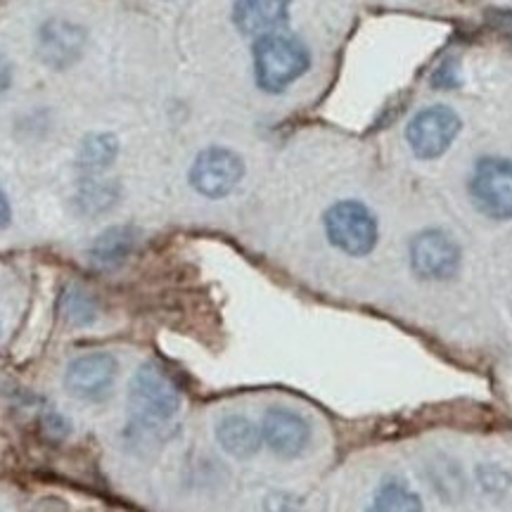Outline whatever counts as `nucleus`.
<instances>
[{
	"label": "nucleus",
	"instance_id": "obj_1",
	"mask_svg": "<svg viewBox=\"0 0 512 512\" xmlns=\"http://www.w3.org/2000/svg\"><path fill=\"white\" fill-rule=\"evenodd\" d=\"M311 67L309 48L285 31L259 36L254 43L256 86L266 93H283Z\"/></svg>",
	"mask_w": 512,
	"mask_h": 512
},
{
	"label": "nucleus",
	"instance_id": "obj_2",
	"mask_svg": "<svg viewBox=\"0 0 512 512\" xmlns=\"http://www.w3.org/2000/svg\"><path fill=\"white\" fill-rule=\"evenodd\" d=\"M131 413L145 425L171 420L181 408V387L162 363H143L128 389Z\"/></svg>",
	"mask_w": 512,
	"mask_h": 512
},
{
	"label": "nucleus",
	"instance_id": "obj_3",
	"mask_svg": "<svg viewBox=\"0 0 512 512\" xmlns=\"http://www.w3.org/2000/svg\"><path fill=\"white\" fill-rule=\"evenodd\" d=\"M330 245L349 256H366L375 249L380 228L375 214L358 200L335 202L323 216Z\"/></svg>",
	"mask_w": 512,
	"mask_h": 512
},
{
	"label": "nucleus",
	"instance_id": "obj_4",
	"mask_svg": "<svg viewBox=\"0 0 512 512\" xmlns=\"http://www.w3.org/2000/svg\"><path fill=\"white\" fill-rule=\"evenodd\" d=\"M470 197L477 211L489 219H512V159H479L470 176Z\"/></svg>",
	"mask_w": 512,
	"mask_h": 512
},
{
	"label": "nucleus",
	"instance_id": "obj_5",
	"mask_svg": "<svg viewBox=\"0 0 512 512\" xmlns=\"http://www.w3.org/2000/svg\"><path fill=\"white\" fill-rule=\"evenodd\" d=\"M411 268L420 280L427 283H444L451 280L460 268L458 242L441 228L420 230L408 247Z\"/></svg>",
	"mask_w": 512,
	"mask_h": 512
},
{
	"label": "nucleus",
	"instance_id": "obj_6",
	"mask_svg": "<svg viewBox=\"0 0 512 512\" xmlns=\"http://www.w3.org/2000/svg\"><path fill=\"white\" fill-rule=\"evenodd\" d=\"M245 176V162L228 147H207L190 166V185L209 200H221L238 188Z\"/></svg>",
	"mask_w": 512,
	"mask_h": 512
},
{
	"label": "nucleus",
	"instance_id": "obj_7",
	"mask_svg": "<svg viewBox=\"0 0 512 512\" xmlns=\"http://www.w3.org/2000/svg\"><path fill=\"white\" fill-rule=\"evenodd\" d=\"M463 121L451 107L432 105L420 110L406 128V140L418 159H437L458 138Z\"/></svg>",
	"mask_w": 512,
	"mask_h": 512
},
{
	"label": "nucleus",
	"instance_id": "obj_8",
	"mask_svg": "<svg viewBox=\"0 0 512 512\" xmlns=\"http://www.w3.org/2000/svg\"><path fill=\"white\" fill-rule=\"evenodd\" d=\"M119 375V363L110 351H91L76 356L64 373L67 392L83 401H102L112 392Z\"/></svg>",
	"mask_w": 512,
	"mask_h": 512
},
{
	"label": "nucleus",
	"instance_id": "obj_9",
	"mask_svg": "<svg viewBox=\"0 0 512 512\" xmlns=\"http://www.w3.org/2000/svg\"><path fill=\"white\" fill-rule=\"evenodd\" d=\"M264 444L280 458L302 456L311 441V425L302 413L287 406H271L261 420Z\"/></svg>",
	"mask_w": 512,
	"mask_h": 512
},
{
	"label": "nucleus",
	"instance_id": "obj_10",
	"mask_svg": "<svg viewBox=\"0 0 512 512\" xmlns=\"http://www.w3.org/2000/svg\"><path fill=\"white\" fill-rule=\"evenodd\" d=\"M86 48V31L64 19H53L38 31V55L53 69H67Z\"/></svg>",
	"mask_w": 512,
	"mask_h": 512
},
{
	"label": "nucleus",
	"instance_id": "obj_11",
	"mask_svg": "<svg viewBox=\"0 0 512 512\" xmlns=\"http://www.w3.org/2000/svg\"><path fill=\"white\" fill-rule=\"evenodd\" d=\"M292 0H235L233 22L245 36H266L285 27Z\"/></svg>",
	"mask_w": 512,
	"mask_h": 512
},
{
	"label": "nucleus",
	"instance_id": "obj_12",
	"mask_svg": "<svg viewBox=\"0 0 512 512\" xmlns=\"http://www.w3.org/2000/svg\"><path fill=\"white\" fill-rule=\"evenodd\" d=\"M216 439L221 448L235 458H252L259 453L264 437L261 427L247 418V415H226L216 425Z\"/></svg>",
	"mask_w": 512,
	"mask_h": 512
},
{
	"label": "nucleus",
	"instance_id": "obj_13",
	"mask_svg": "<svg viewBox=\"0 0 512 512\" xmlns=\"http://www.w3.org/2000/svg\"><path fill=\"white\" fill-rule=\"evenodd\" d=\"M138 245V230L131 226H112L105 233H100L91 245V261L102 271H114V268L124 266L128 256Z\"/></svg>",
	"mask_w": 512,
	"mask_h": 512
},
{
	"label": "nucleus",
	"instance_id": "obj_14",
	"mask_svg": "<svg viewBox=\"0 0 512 512\" xmlns=\"http://www.w3.org/2000/svg\"><path fill=\"white\" fill-rule=\"evenodd\" d=\"M119 155V143L112 133H93L81 143L79 169L86 176H98L110 169Z\"/></svg>",
	"mask_w": 512,
	"mask_h": 512
},
{
	"label": "nucleus",
	"instance_id": "obj_15",
	"mask_svg": "<svg viewBox=\"0 0 512 512\" xmlns=\"http://www.w3.org/2000/svg\"><path fill=\"white\" fill-rule=\"evenodd\" d=\"M368 512H425L420 496L401 479H387L375 491Z\"/></svg>",
	"mask_w": 512,
	"mask_h": 512
},
{
	"label": "nucleus",
	"instance_id": "obj_16",
	"mask_svg": "<svg viewBox=\"0 0 512 512\" xmlns=\"http://www.w3.org/2000/svg\"><path fill=\"white\" fill-rule=\"evenodd\" d=\"M60 311L67 323H72L74 328H86L98 320V302L91 292H86L79 285L67 287L60 297Z\"/></svg>",
	"mask_w": 512,
	"mask_h": 512
},
{
	"label": "nucleus",
	"instance_id": "obj_17",
	"mask_svg": "<svg viewBox=\"0 0 512 512\" xmlns=\"http://www.w3.org/2000/svg\"><path fill=\"white\" fill-rule=\"evenodd\" d=\"M119 192L117 185L107 183V181H98L95 176H88V181H83L79 188V195H76V207H79L83 214H102L117 202Z\"/></svg>",
	"mask_w": 512,
	"mask_h": 512
},
{
	"label": "nucleus",
	"instance_id": "obj_18",
	"mask_svg": "<svg viewBox=\"0 0 512 512\" xmlns=\"http://www.w3.org/2000/svg\"><path fill=\"white\" fill-rule=\"evenodd\" d=\"M10 219H12V209H10V202H8V197H5L3 188H0V230L10 226Z\"/></svg>",
	"mask_w": 512,
	"mask_h": 512
},
{
	"label": "nucleus",
	"instance_id": "obj_19",
	"mask_svg": "<svg viewBox=\"0 0 512 512\" xmlns=\"http://www.w3.org/2000/svg\"><path fill=\"white\" fill-rule=\"evenodd\" d=\"M12 83V72H10V64L0 57V95H3L5 91L10 88Z\"/></svg>",
	"mask_w": 512,
	"mask_h": 512
}]
</instances>
